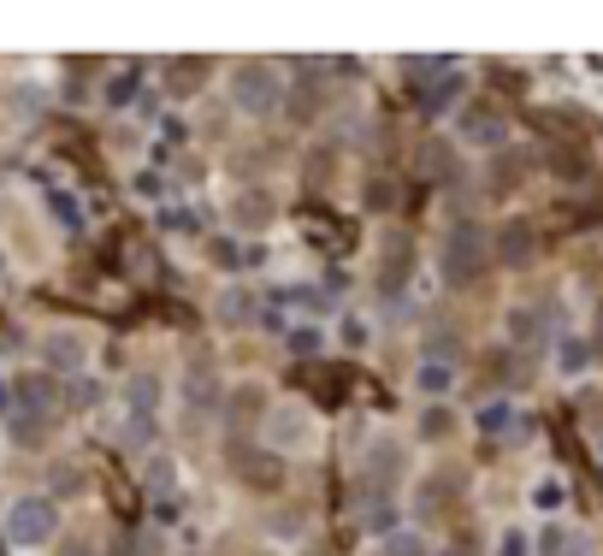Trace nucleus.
I'll use <instances>...</instances> for the list:
<instances>
[{"label": "nucleus", "instance_id": "8", "mask_svg": "<svg viewBox=\"0 0 603 556\" xmlns=\"http://www.w3.org/2000/svg\"><path fill=\"white\" fill-rule=\"evenodd\" d=\"M213 314H219V326H248V320H255V297H248L243 285H225L219 302H213Z\"/></svg>", "mask_w": 603, "mask_h": 556}, {"label": "nucleus", "instance_id": "19", "mask_svg": "<svg viewBox=\"0 0 603 556\" xmlns=\"http://www.w3.org/2000/svg\"><path fill=\"white\" fill-rule=\"evenodd\" d=\"M503 260H526V225H521V231H509V238H503Z\"/></svg>", "mask_w": 603, "mask_h": 556}, {"label": "nucleus", "instance_id": "12", "mask_svg": "<svg viewBox=\"0 0 603 556\" xmlns=\"http://www.w3.org/2000/svg\"><path fill=\"white\" fill-rule=\"evenodd\" d=\"M462 137H474V142H503V119H497V113H479V119H462Z\"/></svg>", "mask_w": 603, "mask_h": 556}, {"label": "nucleus", "instance_id": "1", "mask_svg": "<svg viewBox=\"0 0 603 556\" xmlns=\"http://www.w3.org/2000/svg\"><path fill=\"white\" fill-rule=\"evenodd\" d=\"M225 95L243 119H267L278 107V95H285V78H278V66H267V60H243V66H231Z\"/></svg>", "mask_w": 603, "mask_h": 556}, {"label": "nucleus", "instance_id": "3", "mask_svg": "<svg viewBox=\"0 0 603 556\" xmlns=\"http://www.w3.org/2000/svg\"><path fill=\"white\" fill-rule=\"evenodd\" d=\"M54 533H60V503H54V497H19V503L7 509V538L19 551L54 545Z\"/></svg>", "mask_w": 603, "mask_h": 556}, {"label": "nucleus", "instance_id": "20", "mask_svg": "<svg viewBox=\"0 0 603 556\" xmlns=\"http://www.w3.org/2000/svg\"><path fill=\"white\" fill-rule=\"evenodd\" d=\"M521 551H526V538H521V533H509V538H503V551H497V556H521Z\"/></svg>", "mask_w": 603, "mask_h": 556}, {"label": "nucleus", "instance_id": "10", "mask_svg": "<svg viewBox=\"0 0 603 556\" xmlns=\"http://www.w3.org/2000/svg\"><path fill=\"white\" fill-rule=\"evenodd\" d=\"M125 403H130V415H142V420H149V415H154V403H160V379H154V373H130Z\"/></svg>", "mask_w": 603, "mask_h": 556}, {"label": "nucleus", "instance_id": "11", "mask_svg": "<svg viewBox=\"0 0 603 556\" xmlns=\"http://www.w3.org/2000/svg\"><path fill=\"white\" fill-rule=\"evenodd\" d=\"M385 556H432V551H426L415 526H396V533H385Z\"/></svg>", "mask_w": 603, "mask_h": 556}, {"label": "nucleus", "instance_id": "4", "mask_svg": "<svg viewBox=\"0 0 603 556\" xmlns=\"http://www.w3.org/2000/svg\"><path fill=\"white\" fill-rule=\"evenodd\" d=\"M90 356H95V338L83 326H48V332H42V361H48L54 373L90 368Z\"/></svg>", "mask_w": 603, "mask_h": 556}, {"label": "nucleus", "instance_id": "7", "mask_svg": "<svg viewBox=\"0 0 603 556\" xmlns=\"http://www.w3.org/2000/svg\"><path fill=\"white\" fill-rule=\"evenodd\" d=\"M415 391L426 403H444L455 391V368H450V361H420V368H415Z\"/></svg>", "mask_w": 603, "mask_h": 556}, {"label": "nucleus", "instance_id": "2", "mask_svg": "<svg viewBox=\"0 0 603 556\" xmlns=\"http://www.w3.org/2000/svg\"><path fill=\"white\" fill-rule=\"evenodd\" d=\"M260 438H267V450L308 456V450L320 444V415L308 403H278V408H267V427H260Z\"/></svg>", "mask_w": 603, "mask_h": 556}, {"label": "nucleus", "instance_id": "17", "mask_svg": "<svg viewBox=\"0 0 603 556\" xmlns=\"http://www.w3.org/2000/svg\"><path fill=\"white\" fill-rule=\"evenodd\" d=\"M184 391H189V408H208V403H213V379H208V373H196Z\"/></svg>", "mask_w": 603, "mask_h": 556}, {"label": "nucleus", "instance_id": "9", "mask_svg": "<svg viewBox=\"0 0 603 556\" xmlns=\"http://www.w3.org/2000/svg\"><path fill=\"white\" fill-rule=\"evenodd\" d=\"M415 432H420V444H450L455 415H450L444 403H426V408H420V420H415Z\"/></svg>", "mask_w": 603, "mask_h": 556}, {"label": "nucleus", "instance_id": "16", "mask_svg": "<svg viewBox=\"0 0 603 556\" xmlns=\"http://www.w3.org/2000/svg\"><path fill=\"white\" fill-rule=\"evenodd\" d=\"M367 462H373L379 474H396V467H403V450H396V444H373V450H367Z\"/></svg>", "mask_w": 603, "mask_h": 556}, {"label": "nucleus", "instance_id": "13", "mask_svg": "<svg viewBox=\"0 0 603 556\" xmlns=\"http://www.w3.org/2000/svg\"><path fill=\"white\" fill-rule=\"evenodd\" d=\"M172 486H178V467H172L166 456H154V462H149V491H154V497H166Z\"/></svg>", "mask_w": 603, "mask_h": 556}, {"label": "nucleus", "instance_id": "14", "mask_svg": "<svg viewBox=\"0 0 603 556\" xmlns=\"http://www.w3.org/2000/svg\"><path fill=\"white\" fill-rule=\"evenodd\" d=\"M509 332H514V338H521V344H533L538 332H544V320H538L533 309H514V314H509Z\"/></svg>", "mask_w": 603, "mask_h": 556}, {"label": "nucleus", "instance_id": "18", "mask_svg": "<svg viewBox=\"0 0 603 556\" xmlns=\"http://www.w3.org/2000/svg\"><path fill=\"white\" fill-rule=\"evenodd\" d=\"M54 479H60V491H66V497H71V491H83V474H78L71 462H60V467H54Z\"/></svg>", "mask_w": 603, "mask_h": 556}, {"label": "nucleus", "instance_id": "6", "mask_svg": "<svg viewBox=\"0 0 603 556\" xmlns=\"http://www.w3.org/2000/svg\"><path fill=\"white\" fill-rule=\"evenodd\" d=\"M19 403L31 408V415H54V408H60V385H54L48 373H24L19 379Z\"/></svg>", "mask_w": 603, "mask_h": 556}, {"label": "nucleus", "instance_id": "15", "mask_svg": "<svg viewBox=\"0 0 603 556\" xmlns=\"http://www.w3.org/2000/svg\"><path fill=\"white\" fill-rule=\"evenodd\" d=\"M556 361H563V373H580L585 361H592V349H585L580 338H563V349H556Z\"/></svg>", "mask_w": 603, "mask_h": 556}, {"label": "nucleus", "instance_id": "5", "mask_svg": "<svg viewBox=\"0 0 603 556\" xmlns=\"http://www.w3.org/2000/svg\"><path fill=\"white\" fill-rule=\"evenodd\" d=\"M479 267H485V231H479V225H455L450 243H444V278L467 285Z\"/></svg>", "mask_w": 603, "mask_h": 556}]
</instances>
